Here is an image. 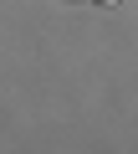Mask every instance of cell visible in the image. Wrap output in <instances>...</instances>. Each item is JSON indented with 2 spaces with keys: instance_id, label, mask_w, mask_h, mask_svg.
<instances>
[{
  "instance_id": "obj_1",
  "label": "cell",
  "mask_w": 138,
  "mask_h": 154,
  "mask_svg": "<svg viewBox=\"0 0 138 154\" xmlns=\"http://www.w3.org/2000/svg\"><path fill=\"white\" fill-rule=\"evenodd\" d=\"M102 5H113V0H102Z\"/></svg>"
}]
</instances>
